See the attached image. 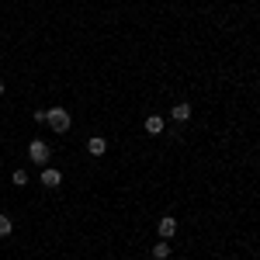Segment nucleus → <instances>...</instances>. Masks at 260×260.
I'll return each mask as SVG.
<instances>
[{"label":"nucleus","mask_w":260,"mask_h":260,"mask_svg":"<svg viewBox=\"0 0 260 260\" xmlns=\"http://www.w3.org/2000/svg\"><path fill=\"white\" fill-rule=\"evenodd\" d=\"M87 153H90V156H104V153H108V139H104V136H90V139H87Z\"/></svg>","instance_id":"423d86ee"},{"label":"nucleus","mask_w":260,"mask_h":260,"mask_svg":"<svg viewBox=\"0 0 260 260\" xmlns=\"http://www.w3.org/2000/svg\"><path fill=\"white\" fill-rule=\"evenodd\" d=\"M170 250H174L170 240H160L156 246H153V260H167V257H170Z\"/></svg>","instance_id":"6e6552de"},{"label":"nucleus","mask_w":260,"mask_h":260,"mask_svg":"<svg viewBox=\"0 0 260 260\" xmlns=\"http://www.w3.org/2000/svg\"><path fill=\"white\" fill-rule=\"evenodd\" d=\"M170 118L174 121H187L191 118V104H187V101H177V104L170 108Z\"/></svg>","instance_id":"0eeeda50"},{"label":"nucleus","mask_w":260,"mask_h":260,"mask_svg":"<svg viewBox=\"0 0 260 260\" xmlns=\"http://www.w3.org/2000/svg\"><path fill=\"white\" fill-rule=\"evenodd\" d=\"M156 233H160V240H174V236H177V219H174V215H163V219L156 222Z\"/></svg>","instance_id":"7ed1b4c3"},{"label":"nucleus","mask_w":260,"mask_h":260,"mask_svg":"<svg viewBox=\"0 0 260 260\" xmlns=\"http://www.w3.org/2000/svg\"><path fill=\"white\" fill-rule=\"evenodd\" d=\"M59 184H62V174L56 167H42V187H52V191H56Z\"/></svg>","instance_id":"20e7f679"},{"label":"nucleus","mask_w":260,"mask_h":260,"mask_svg":"<svg viewBox=\"0 0 260 260\" xmlns=\"http://www.w3.org/2000/svg\"><path fill=\"white\" fill-rule=\"evenodd\" d=\"M142 128H146V136H163V128H167V121L160 115H149V118L142 121Z\"/></svg>","instance_id":"39448f33"},{"label":"nucleus","mask_w":260,"mask_h":260,"mask_svg":"<svg viewBox=\"0 0 260 260\" xmlns=\"http://www.w3.org/2000/svg\"><path fill=\"white\" fill-rule=\"evenodd\" d=\"M28 160L35 163V167H49V160H52V149H49V142L31 139V142H28Z\"/></svg>","instance_id":"f257e3e1"},{"label":"nucleus","mask_w":260,"mask_h":260,"mask_svg":"<svg viewBox=\"0 0 260 260\" xmlns=\"http://www.w3.org/2000/svg\"><path fill=\"white\" fill-rule=\"evenodd\" d=\"M11 180H14L18 187H24V184H28V170H14V174H11Z\"/></svg>","instance_id":"9d476101"},{"label":"nucleus","mask_w":260,"mask_h":260,"mask_svg":"<svg viewBox=\"0 0 260 260\" xmlns=\"http://www.w3.org/2000/svg\"><path fill=\"white\" fill-rule=\"evenodd\" d=\"M0 98H4V80H0Z\"/></svg>","instance_id":"9b49d317"},{"label":"nucleus","mask_w":260,"mask_h":260,"mask_svg":"<svg viewBox=\"0 0 260 260\" xmlns=\"http://www.w3.org/2000/svg\"><path fill=\"white\" fill-rule=\"evenodd\" d=\"M11 233H14V222H11V215H4V212H0V240H4V236H11Z\"/></svg>","instance_id":"1a4fd4ad"},{"label":"nucleus","mask_w":260,"mask_h":260,"mask_svg":"<svg viewBox=\"0 0 260 260\" xmlns=\"http://www.w3.org/2000/svg\"><path fill=\"white\" fill-rule=\"evenodd\" d=\"M49 125H52V132H70V125H73V118H70V111H66V108H59V104H56V108H49Z\"/></svg>","instance_id":"f03ea898"}]
</instances>
